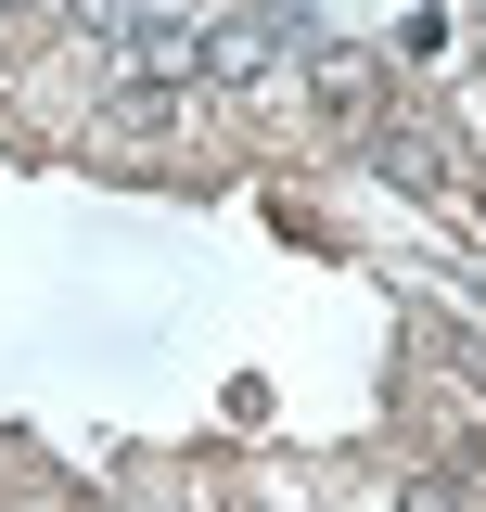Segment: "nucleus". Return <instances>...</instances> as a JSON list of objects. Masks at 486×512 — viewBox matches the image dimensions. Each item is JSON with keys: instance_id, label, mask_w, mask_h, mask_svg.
<instances>
[{"instance_id": "obj_1", "label": "nucleus", "mask_w": 486, "mask_h": 512, "mask_svg": "<svg viewBox=\"0 0 486 512\" xmlns=\"http://www.w3.org/2000/svg\"><path fill=\"white\" fill-rule=\"evenodd\" d=\"M307 103L346 128V141H371V128H384V90H371V64H359V52H320V64H307Z\"/></svg>"}, {"instance_id": "obj_2", "label": "nucleus", "mask_w": 486, "mask_h": 512, "mask_svg": "<svg viewBox=\"0 0 486 512\" xmlns=\"http://www.w3.org/2000/svg\"><path fill=\"white\" fill-rule=\"evenodd\" d=\"M371 154H384V180H397V192H448V128L384 116V128H371Z\"/></svg>"}, {"instance_id": "obj_3", "label": "nucleus", "mask_w": 486, "mask_h": 512, "mask_svg": "<svg viewBox=\"0 0 486 512\" xmlns=\"http://www.w3.org/2000/svg\"><path fill=\"white\" fill-rule=\"evenodd\" d=\"M397 512H474V487H461V474H448V461H423V474H410V487H397Z\"/></svg>"}, {"instance_id": "obj_4", "label": "nucleus", "mask_w": 486, "mask_h": 512, "mask_svg": "<svg viewBox=\"0 0 486 512\" xmlns=\"http://www.w3.org/2000/svg\"><path fill=\"white\" fill-rule=\"evenodd\" d=\"M0 26H26V0H0Z\"/></svg>"}, {"instance_id": "obj_5", "label": "nucleus", "mask_w": 486, "mask_h": 512, "mask_svg": "<svg viewBox=\"0 0 486 512\" xmlns=\"http://www.w3.org/2000/svg\"><path fill=\"white\" fill-rule=\"evenodd\" d=\"M474 500H486V474H474Z\"/></svg>"}]
</instances>
